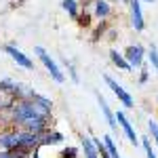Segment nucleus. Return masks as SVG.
Returning a JSON list of instances; mask_svg holds the SVG:
<instances>
[{
  "label": "nucleus",
  "instance_id": "1",
  "mask_svg": "<svg viewBox=\"0 0 158 158\" xmlns=\"http://www.w3.org/2000/svg\"><path fill=\"white\" fill-rule=\"evenodd\" d=\"M40 112H38V108L34 106V101L32 99H17L15 103H13V124H17V127H21L25 120H30V118H34V116H38Z\"/></svg>",
  "mask_w": 158,
  "mask_h": 158
},
{
  "label": "nucleus",
  "instance_id": "2",
  "mask_svg": "<svg viewBox=\"0 0 158 158\" xmlns=\"http://www.w3.org/2000/svg\"><path fill=\"white\" fill-rule=\"evenodd\" d=\"M34 55L42 61V65L47 68V72L51 74V78H53L55 82H59V85H63V82H65V74L61 72V68L57 65V61L53 59V57H51V55L42 49V47H36V49H34Z\"/></svg>",
  "mask_w": 158,
  "mask_h": 158
},
{
  "label": "nucleus",
  "instance_id": "3",
  "mask_svg": "<svg viewBox=\"0 0 158 158\" xmlns=\"http://www.w3.org/2000/svg\"><path fill=\"white\" fill-rule=\"evenodd\" d=\"M103 80H106V85H108L110 89H112V93L116 95V99L120 101V103L124 106V108H127V110L135 108V101H133V97H131V95H129V93H127V91H124V89H122V86L118 85V82H116L114 78H112V76L103 74Z\"/></svg>",
  "mask_w": 158,
  "mask_h": 158
},
{
  "label": "nucleus",
  "instance_id": "4",
  "mask_svg": "<svg viewBox=\"0 0 158 158\" xmlns=\"http://www.w3.org/2000/svg\"><path fill=\"white\" fill-rule=\"evenodd\" d=\"M2 51H4V53H6V55H9V57H11L17 65H21L23 70H34V61L30 59V57H27L21 49H17L15 44H4V47H2Z\"/></svg>",
  "mask_w": 158,
  "mask_h": 158
},
{
  "label": "nucleus",
  "instance_id": "5",
  "mask_svg": "<svg viewBox=\"0 0 158 158\" xmlns=\"http://www.w3.org/2000/svg\"><path fill=\"white\" fill-rule=\"evenodd\" d=\"M49 120H51L49 114H38V116H34V118L25 120L23 124H21V129H23V131H30V133L42 135L44 131H49Z\"/></svg>",
  "mask_w": 158,
  "mask_h": 158
},
{
  "label": "nucleus",
  "instance_id": "6",
  "mask_svg": "<svg viewBox=\"0 0 158 158\" xmlns=\"http://www.w3.org/2000/svg\"><path fill=\"white\" fill-rule=\"evenodd\" d=\"M143 57H146V49L139 47V44L127 47V51H124V59L131 65V70H133V68H143Z\"/></svg>",
  "mask_w": 158,
  "mask_h": 158
},
{
  "label": "nucleus",
  "instance_id": "7",
  "mask_svg": "<svg viewBox=\"0 0 158 158\" xmlns=\"http://www.w3.org/2000/svg\"><path fill=\"white\" fill-rule=\"evenodd\" d=\"M114 116H116V122H118V127L122 129V133L127 135V139H129L133 146H137L139 139H137V133H135V129L131 127V122H129V118H127V114L118 110V112H114Z\"/></svg>",
  "mask_w": 158,
  "mask_h": 158
},
{
  "label": "nucleus",
  "instance_id": "8",
  "mask_svg": "<svg viewBox=\"0 0 158 158\" xmlns=\"http://www.w3.org/2000/svg\"><path fill=\"white\" fill-rule=\"evenodd\" d=\"M95 97H97V106L99 110H101V114H103V118H106V122H108V127L116 133L120 127H118V122H116V116H114V112H112V108L108 106V101L103 99V95L101 93H95Z\"/></svg>",
  "mask_w": 158,
  "mask_h": 158
},
{
  "label": "nucleus",
  "instance_id": "9",
  "mask_svg": "<svg viewBox=\"0 0 158 158\" xmlns=\"http://www.w3.org/2000/svg\"><path fill=\"white\" fill-rule=\"evenodd\" d=\"M131 4V23L137 32H141L146 27V21H143V15H141V2L139 0H129Z\"/></svg>",
  "mask_w": 158,
  "mask_h": 158
},
{
  "label": "nucleus",
  "instance_id": "10",
  "mask_svg": "<svg viewBox=\"0 0 158 158\" xmlns=\"http://www.w3.org/2000/svg\"><path fill=\"white\" fill-rule=\"evenodd\" d=\"M30 99L34 101V106L38 108V112H40V114H51V110H53V101H51L49 97H44V95H38L36 91H34Z\"/></svg>",
  "mask_w": 158,
  "mask_h": 158
},
{
  "label": "nucleus",
  "instance_id": "11",
  "mask_svg": "<svg viewBox=\"0 0 158 158\" xmlns=\"http://www.w3.org/2000/svg\"><path fill=\"white\" fill-rule=\"evenodd\" d=\"M110 2L108 0H95V4H93V15L97 17V19H101V21H106L110 17Z\"/></svg>",
  "mask_w": 158,
  "mask_h": 158
},
{
  "label": "nucleus",
  "instance_id": "12",
  "mask_svg": "<svg viewBox=\"0 0 158 158\" xmlns=\"http://www.w3.org/2000/svg\"><path fill=\"white\" fill-rule=\"evenodd\" d=\"M17 146V131H2L0 133V150H11Z\"/></svg>",
  "mask_w": 158,
  "mask_h": 158
},
{
  "label": "nucleus",
  "instance_id": "13",
  "mask_svg": "<svg viewBox=\"0 0 158 158\" xmlns=\"http://www.w3.org/2000/svg\"><path fill=\"white\" fill-rule=\"evenodd\" d=\"M63 141V135L59 131H44L40 137V146H57Z\"/></svg>",
  "mask_w": 158,
  "mask_h": 158
},
{
  "label": "nucleus",
  "instance_id": "14",
  "mask_svg": "<svg viewBox=\"0 0 158 158\" xmlns=\"http://www.w3.org/2000/svg\"><path fill=\"white\" fill-rule=\"evenodd\" d=\"M110 59H112V63H114V68H118V70H124V72L131 70V65L127 63L124 55H120L116 49H110Z\"/></svg>",
  "mask_w": 158,
  "mask_h": 158
},
{
  "label": "nucleus",
  "instance_id": "15",
  "mask_svg": "<svg viewBox=\"0 0 158 158\" xmlns=\"http://www.w3.org/2000/svg\"><path fill=\"white\" fill-rule=\"evenodd\" d=\"M80 143H82V150H85V158H99L97 150H95V146H93V141H91V137H86V135H82Z\"/></svg>",
  "mask_w": 158,
  "mask_h": 158
},
{
  "label": "nucleus",
  "instance_id": "16",
  "mask_svg": "<svg viewBox=\"0 0 158 158\" xmlns=\"http://www.w3.org/2000/svg\"><path fill=\"white\" fill-rule=\"evenodd\" d=\"M61 9L68 13L72 19H76V17L80 15V11H78V2H76V0H61Z\"/></svg>",
  "mask_w": 158,
  "mask_h": 158
},
{
  "label": "nucleus",
  "instance_id": "17",
  "mask_svg": "<svg viewBox=\"0 0 158 158\" xmlns=\"http://www.w3.org/2000/svg\"><path fill=\"white\" fill-rule=\"evenodd\" d=\"M103 143H106V150H108L110 158H122L120 152H118V146L114 143V139H112L110 135H103Z\"/></svg>",
  "mask_w": 158,
  "mask_h": 158
},
{
  "label": "nucleus",
  "instance_id": "18",
  "mask_svg": "<svg viewBox=\"0 0 158 158\" xmlns=\"http://www.w3.org/2000/svg\"><path fill=\"white\" fill-rule=\"evenodd\" d=\"M63 65H65V70L70 74V78H72V82H80V78H78V72H76V68L72 65V61L63 59Z\"/></svg>",
  "mask_w": 158,
  "mask_h": 158
},
{
  "label": "nucleus",
  "instance_id": "19",
  "mask_svg": "<svg viewBox=\"0 0 158 158\" xmlns=\"http://www.w3.org/2000/svg\"><path fill=\"white\" fill-rule=\"evenodd\" d=\"M148 57H150V63H152V68L158 72V51L156 47H150V53H148Z\"/></svg>",
  "mask_w": 158,
  "mask_h": 158
},
{
  "label": "nucleus",
  "instance_id": "20",
  "mask_svg": "<svg viewBox=\"0 0 158 158\" xmlns=\"http://www.w3.org/2000/svg\"><path fill=\"white\" fill-rule=\"evenodd\" d=\"M61 158H78V148L68 146L65 150H61Z\"/></svg>",
  "mask_w": 158,
  "mask_h": 158
},
{
  "label": "nucleus",
  "instance_id": "21",
  "mask_svg": "<svg viewBox=\"0 0 158 158\" xmlns=\"http://www.w3.org/2000/svg\"><path fill=\"white\" fill-rule=\"evenodd\" d=\"M91 15H93V13H82V15L76 17L78 23H80V27H89V25H91Z\"/></svg>",
  "mask_w": 158,
  "mask_h": 158
},
{
  "label": "nucleus",
  "instance_id": "22",
  "mask_svg": "<svg viewBox=\"0 0 158 158\" xmlns=\"http://www.w3.org/2000/svg\"><path fill=\"white\" fill-rule=\"evenodd\" d=\"M141 143H143V150H146V156H148V158H156L154 150H152V143H150V139H143Z\"/></svg>",
  "mask_w": 158,
  "mask_h": 158
},
{
  "label": "nucleus",
  "instance_id": "23",
  "mask_svg": "<svg viewBox=\"0 0 158 158\" xmlns=\"http://www.w3.org/2000/svg\"><path fill=\"white\" fill-rule=\"evenodd\" d=\"M148 127H150V133H152V137H154V141L158 143V124L154 120H150V122H148Z\"/></svg>",
  "mask_w": 158,
  "mask_h": 158
},
{
  "label": "nucleus",
  "instance_id": "24",
  "mask_svg": "<svg viewBox=\"0 0 158 158\" xmlns=\"http://www.w3.org/2000/svg\"><path fill=\"white\" fill-rule=\"evenodd\" d=\"M108 30V25H106V21H101V23L97 25V30H95V40H97L99 36H103V32Z\"/></svg>",
  "mask_w": 158,
  "mask_h": 158
},
{
  "label": "nucleus",
  "instance_id": "25",
  "mask_svg": "<svg viewBox=\"0 0 158 158\" xmlns=\"http://www.w3.org/2000/svg\"><path fill=\"white\" fill-rule=\"evenodd\" d=\"M146 80H148V70H146V65H143V70H141V76H139V85H146Z\"/></svg>",
  "mask_w": 158,
  "mask_h": 158
},
{
  "label": "nucleus",
  "instance_id": "26",
  "mask_svg": "<svg viewBox=\"0 0 158 158\" xmlns=\"http://www.w3.org/2000/svg\"><path fill=\"white\" fill-rule=\"evenodd\" d=\"M0 158H15L9 150H0Z\"/></svg>",
  "mask_w": 158,
  "mask_h": 158
},
{
  "label": "nucleus",
  "instance_id": "27",
  "mask_svg": "<svg viewBox=\"0 0 158 158\" xmlns=\"http://www.w3.org/2000/svg\"><path fill=\"white\" fill-rule=\"evenodd\" d=\"M34 158H38V150H36V152H34Z\"/></svg>",
  "mask_w": 158,
  "mask_h": 158
},
{
  "label": "nucleus",
  "instance_id": "28",
  "mask_svg": "<svg viewBox=\"0 0 158 158\" xmlns=\"http://www.w3.org/2000/svg\"><path fill=\"white\" fill-rule=\"evenodd\" d=\"M139 2H141V0H139ZM143 2H154V0H143Z\"/></svg>",
  "mask_w": 158,
  "mask_h": 158
},
{
  "label": "nucleus",
  "instance_id": "29",
  "mask_svg": "<svg viewBox=\"0 0 158 158\" xmlns=\"http://www.w3.org/2000/svg\"><path fill=\"white\" fill-rule=\"evenodd\" d=\"M122 2H129V0H122Z\"/></svg>",
  "mask_w": 158,
  "mask_h": 158
}]
</instances>
